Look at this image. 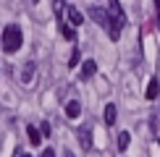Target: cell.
<instances>
[{"instance_id": "4fadbf2b", "label": "cell", "mask_w": 160, "mask_h": 157, "mask_svg": "<svg viewBox=\"0 0 160 157\" xmlns=\"http://www.w3.org/2000/svg\"><path fill=\"white\" fill-rule=\"evenodd\" d=\"M129 141H131L129 131H121V134H118V149H121V152H123V149L129 147Z\"/></svg>"}, {"instance_id": "30bf717a", "label": "cell", "mask_w": 160, "mask_h": 157, "mask_svg": "<svg viewBox=\"0 0 160 157\" xmlns=\"http://www.w3.org/2000/svg\"><path fill=\"white\" fill-rule=\"evenodd\" d=\"M26 136H29V141L34 144V147H39V144H42V131H37L34 126H26Z\"/></svg>"}, {"instance_id": "277c9868", "label": "cell", "mask_w": 160, "mask_h": 157, "mask_svg": "<svg viewBox=\"0 0 160 157\" xmlns=\"http://www.w3.org/2000/svg\"><path fill=\"white\" fill-rule=\"evenodd\" d=\"M66 21H68L71 26H82L84 24V13L76 8V5H68L66 8Z\"/></svg>"}, {"instance_id": "e0dca14e", "label": "cell", "mask_w": 160, "mask_h": 157, "mask_svg": "<svg viewBox=\"0 0 160 157\" xmlns=\"http://www.w3.org/2000/svg\"><path fill=\"white\" fill-rule=\"evenodd\" d=\"M39 157H55V152H52V149H45V152L39 155Z\"/></svg>"}, {"instance_id": "2e32d148", "label": "cell", "mask_w": 160, "mask_h": 157, "mask_svg": "<svg viewBox=\"0 0 160 157\" xmlns=\"http://www.w3.org/2000/svg\"><path fill=\"white\" fill-rule=\"evenodd\" d=\"M39 131H42V136H50L52 134V126H50L48 121H42V123H39Z\"/></svg>"}, {"instance_id": "9c48e42d", "label": "cell", "mask_w": 160, "mask_h": 157, "mask_svg": "<svg viewBox=\"0 0 160 157\" xmlns=\"http://www.w3.org/2000/svg\"><path fill=\"white\" fill-rule=\"evenodd\" d=\"M116 115H118L116 105L108 102V105H105V126H113V123H116Z\"/></svg>"}, {"instance_id": "5b68a950", "label": "cell", "mask_w": 160, "mask_h": 157, "mask_svg": "<svg viewBox=\"0 0 160 157\" xmlns=\"http://www.w3.org/2000/svg\"><path fill=\"white\" fill-rule=\"evenodd\" d=\"M95 74H97V63L95 60H84L82 63V71H79V78H82V81H89Z\"/></svg>"}, {"instance_id": "8fae6325", "label": "cell", "mask_w": 160, "mask_h": 157, "mask_svg": "<svg viewBox=\"0 0 160 157\" xmlns=\"http://www.w3.org/2000/svg\"><path fill=\"white\" fill-rule=\"evenodd\" d=\"M79 113H82V105H79V100H71L68 105H66V118H79Z\"/></svg>"}, {"instance_id": "ac0fdd59", "label": "cell", "mask_w": 160, "mask_h": 157, "mask_svg": "<svg viewBox=\"0 0 160 157\" xmlns=\"http://www.w3.org/2000/svg\"><path fill=\"white\" fill-rule=\"evenodd\" d=\"M13 157H24V152H21V149H16V152H13Z\"/></svg>"}, {"instance_id": "5bb4252c", "label": "cell", "mask_w": 160, "mask_h": 157, "mask_svg": "<svg viewBox=\"0 0 160 157\" xmlns=\"http://www.w3.org/2000/svg\"><path fill=\"white\" fill-rule=\"evenodd\" d=\"M63 5H66L63 0H52V11H55L58 18H63Z\"/></svg>"}, {"instance_id": "9a60e30c", "label": "cell", "mask_w": 160, "mask_h": 157, "mask_svg": "<svg viewBox=\"0 0 160 157\" xmlns=\"http://www.w3.org/2000/svg\"><path fill=\"white\" fill-rule=\"evenodd\" d=\"M79 60H82V52H79V47H74V52H71V68H76V65H79Z\"/></svg>"}, {"instance_id": "8992f818", "label": "cell", "mask_w": 160, "mask_h": 157, "mask_svg": "<svg viewBox=\"0 0 160 157\" xmlns=\"http://www.w3.org/2000/svg\"><path fill=\"white\" fill-rule=\"evenodd\" d=\"M89 16L95 18L100 26H105V29H108V24H110V13H105L102 8H89Z\"/></svg>"}, {"instance_id": "3957f363", "label": "cell", "mask_w": 160, "mask_h": 157, "mask_svg": "<svg viewBox=\"0 0 160 157\" xmlns=\"http://www.w3.org/2000/svg\"><path fill=\"white\" fill-rule=\"evenodd\" d=\"M79 144H82L84 152H92V126H79Z\"/></svg>"}, {"instance_id": "d6986e66", "label": "cell", "mask_w": 160, "mask_h": 157, "mask_svg": "<svg viewBox=\"0 0 160 157\" xmlns=\"http://www.w3.org/2000/svg\"><path fill=\"white\" fill-rule=\"evenodd\" d=\"M66 157H74V155H71V152H66Z\"/></svg>"}, {"instance_id": "7c38bea8", "label": "cell", "mask_w": 160, "mask_h": 157, "mask_svg": "<svg viewBox=\"0 0 160 157\" xmlns=\"http://www.w3.org/2000/svg\"><path fill=\"white\" fill-rule=\"evenodd\" d=\"M32 74H34V63L26 60L24 68H21V84H29V81H32Z\"/></svg>"}, {"instance_id": "ffe728a7", "label": "cell", "mask_w": 160, "mask_h": 157, "mask_svg": "<svg viewBox=\"0 0 160 157\" xmlns=\"http://www.w3.org/2000/svg\"><path fill=\"white\" fill-rule=\"evenodd\" d=\"M34 3H39V0H34Z\"/></svg>"}, {"instance_id": "6da1fadb", "label": "cell", "mask_w": 160, "mask_h": 157, "mask_svg": "<svg viewBox=\"0 0 160 157\" xmlns=\"http://www.w3.org/2000/svg\"><path fill=\"white\" fill-rule=\"evenodd\" d=\"M108 13H110V24H108V34L110 39H118L126 26V13L121 11V3L118 0H108Z\"/></svg>"}, {"instance_id": "52a82bcc", "label": "cell", "mask_w": 160, "mask_h": 157, "mask_svg": "<svg viewBox=\"0 0 160 157\" xmlns=\"http://www.w3.org/2000/svg\"><path fill=\"white\" fill-rule=\"evenodd\" d=\"M58 29H61V34H63L66 39H71V42H74V39H76L74 29H71V26H68V21H66V18H58Z\"/></svg>"}, {"instance_id": "7a4b0ae2", "label": "cell", "mask_w": 160, "mask_h": 157, "mask_svg": "<svg viewBox=\"0 0 160 157\" xmlns=\"http://www.w3.org/2000/svg\"><path fill=\"white\" fill-rule=\"evenodd\" d=\"M21 42H24L21 29H18L16 24H8V26L3 29V50L8 52V55H13V52L21 47Z\"/></svg>"}, {"instance_id": "ba28073f", "label": "cell", "mask_w": 160, "mask_h": 157, "mask_svg": "<svg viewBox=\"0 0 160 157\" xmlns=\"http://www.w3.org/2000/svg\"><path fill=\"white\" fill-rule=\"evenodd\" d=\"M144 94H147V100H158V94H160V81H158V78H150Z\"/></svg>"}]
</instances>
